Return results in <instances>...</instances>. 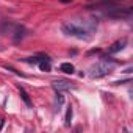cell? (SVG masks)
Listing matches in <instances>:
<instances>
[{"label": "cell", "instance_id": "obj_12", "mask_svg": "<svg viewBox=\"0 0 133 133\" xmlns=\"http://www.w3.org/2000/svg\"><path fill=\"white\" fill-rule=\"evenodd\" d=\"M61 3H69V2H72V0H59Z\"/></svg>", "mask_w": 133, "mask_h": 133}, {"label": "cell", "instance_id": "obj_4", "mask_svg": "<svg viewBox=\"0 0 133 133\" xmlns=\"http://www.w3.org/2000/svg\"><path fill=\"white\" fill-rule=\"evenodd\" d=\"M52 86L55 88V91H68V89L72 88V85L68 80H53Z\"/></svg>", "mask_w": 133, "mask_h": 133}, {"label": "cell", "instance_id": "obj_7", "mask_svg": "<svg viewBox=\"0 0 133 133\" xmlns=\"http://www.w3.org/2000/svg\"><path fill=\"white\" fill-rule=\"evenodd\" d=\"M39 69L41 71H44V72H50V59L45 56V58H41L39 59Z\"/></svg>", "mask_w": 133, "mask_h": 133}, {"label": "cell", "instance_id": "obj_2", "mask_svg": "<svg viewBox=\"0 0 133 133\" xmlns=\"http://www.w3.org/2000/svg\"><path fill=\"white\" fill-rule=\"evenodd\" d=\"M111 69H113V64H108L107 61H102V63H97L96 66H92L89 75L92 78H100V77L108 75L111 72Z\"/></svg>", "mask_w": 133, "mask_h": 133}, {"label": "cell", "instance_id": "obj_8", "mask_svg": "<svg viewBox=\"0 0 133 133\" xmlns=\"http://www.w3.org/2000/svg\"><path fill=\"white\" fill-rule=\"evenodd\" d=\"M19 94H21V97H22V100L25 102V105L31 108V107H33V103H31V99H30V96H28V92H27V91H25L24 88H21V86H19Z\"/></svg>", "mask_w": 133, "mask_h": 133}, {"label": "cell", "instance_id": "obj_1", "mask_svg": "<svg viewBox=\"0 0 133 133\" xmlns=\"http://www.w3.org/2000/svg\"><path fill=\"white\" fill-rule=\"evenodd\" d=\"M97 22L88 21V19H75V21H68L61 25V30L64 35L68 36H74L78 39H89L91 31H94Z\"/></svg>", "mask_w": 133, "mask_h": 133}, {"label": "cell", "instance_id": "obj_6", "mask_svg": "<svg viewBox=\"0 0 133 133\" xmlns=\"http://www.w3.org/2000/svg\"><path fill=\"white\" fill-rule=\"evenodd\" d=\"M13 28H14V30L10 31V35L14 38V41H19V39H22V38L25 36V28H24V27L16 25V27H13Z\"/></svg>", "mask_w": 133, "mask_h": 133}, {"label": "cell", "instance_id": "obj_10", "mask_svg": "<svg viewBox=\"0 0 133 133\" xmlns=\"http://www.w3.org/2000/svg\"><path fill=\"white\" fill-rule=\"evenodd\" d=\"M71 119H72V107L69 105L68 110H66V117H64V124L68 125V127L71 125Z\"/></svg>", "mask_w": 133, "mask_h": 133}, {"label": "cell", "instance_id": "obj_9", "mask_svg": "<svg viewBox=\"0 0 133 133\" xmlns=\"http://www.w3.org/2000/svg\"><path fill=\"white\" fill-rule=\"evenodd\" d=\"M59 69H61L64 74H74V66H72L71 63H63V64L59 66Z\"/></svg>", "mask_w": 133, "mask_h": 133}, {"label": "cell", "instance_id": "obj_11", "mask_svg": "<svg viewBox=\"0 0 133 133\" xmlns=\"http://www.w3.org/2000/svg\"><path fill=\"white\" fill-rule=\"evenodd\" d=\"M64 103V96L61 94V91H56V105H58V110H59V107Z\"/></svg>", "mask_w": 133, "mask_h": 133}, {"label": "cell", "instance_id": "obj_3", "mask_svg": "<svg viewBox=\"0 0 133 133\" xmlns=\"http://www.w3.org/2000/svg\"><path fill=\"white\" fill-rule=\"evenodd\" d=\"M107 16L111 19H130L131 17V10H121L117 6H111L110 11H107Z\"/></svg>", "mask_w": 133, "mask_h": 133}, {"label": "cell", "instance_id": "obj_5", "mask_svg": "<svg viewBox=\"0 0 133 133\" xmlns=\"http://www.w3.org/2000/svg\"><path fill=\"white\" fill-rule=\"evenodd\" d=\"M125 45H127V39H125V38L121 39V41H116V42L108 49V53H117V52H121Z\"/></svg>", "mask_w": 133, "mask_h": 133}]
</instances>
